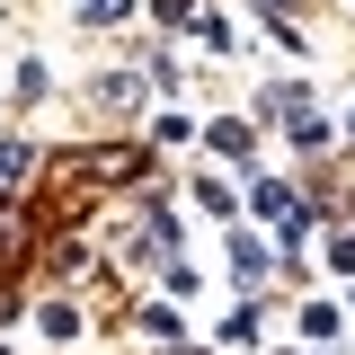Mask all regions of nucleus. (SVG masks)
Instances as JSON below:
<instances>
[{"mask_svg": "<svg viewBox=\"0 0 355 355\" xmlns=\"http://www.w3.org/2000/svg\"><path fill=\"white\" fill-rule=\"evenodd\" d=\"M249 205L284 231V249H302V240H311V214H302V196H293L284 178H249Z\"/></svg>", "mask_w": 355, "mask_h": 355, "instance_id": "f257e3e1", "label": "nucleus"}, {"mask_svg": "<svg viewBox=\"0 0 355 355\" xmlns=\"http://www.w3.org/2000/svg\"><path fill=\"white\" fill-rule=\"evenodd\" d=\"M266 266H275V249H266V240H249V231H240V240H231V275H240V284L258 293V284H266Z\"/></svg>", "mask_w": 355, "mask_h": 355, "instance_id": "f03ea898", "label": "nucleus"}, {"mask_svg": "<svg viewBox=\"0 0 355 355\" xmlns=\"http://www.w3.org/2000/svg\"><path fill=\"white\" fill-rule=\"evenodd\" d=\"M302 338H311V347H329V338H338V311H329V302H302Z\"/></svg>", "mask_w": 355, "mask_h": 355, "instance_id": "7ed1b4c3", "label": "nucleus"}, {"mask_svg": "<svg viewBox=\"0 0 355 355\" xmlns=\"http://www.w3.org/2000/svg\"><path fill=\"white\" fill-rule=\"evenodd\" d=\"M27 160H36V151H27V142H0V196H9V187H18V178H27Z\"/></svg>", "mask_w": 355, "mask_h": 355, "instance_id": "20e7f679", "label": "nucleus"}, {"mask_svg": "<svg viewBox=\"0 0 355 355\" xmlns=\"http://www.w3.org/2000/svg\"><path fill=\"white\" fill-rule=\"evenodd\" d=\"M36 320H44V338H71V329H80V311H71V302H44Z\"/></svg>", "mask_w": 355, "mask_h": 355, "instance_id": "39448f33", "label": "nucleus"}, {"mask_svg": "<svg viewBox=\"0 0 355 355\" xmlns=\"http://www.w3.org/2000/svg\"><path fill=\"white\" fill-rule=\"evenodd\" d=\"M214 151H231V160H240V151H249V125H240V116H222V125H214Z\"/></svg>", "mask_w": 355, "mask_h": 355, "instance_id": "423d86ee", "label": "nucleus"}, {"mask_svg": "<svg viewBox=\"0 0 355 355\" xmlns=\"http://www.w3.org/2000/svg\"><path fill=\"white\" fill-rule=\"evenodd\" d=\"M125 9H133V0H80V18H89V27H116Z\"/></svg>", "mask_w": 355, "mask_h": 355, "instance_id": "0eeeda50", "label": "nucleus"}, {"mask_svg": "<svg viewBox=\"0 0 355 355\" xmlns=\"http://www.w3.org/2000/svg\"><path fill=\"white\" fill-rule=\"evenodd\" d=\"M151 9H160L169 27H187V9H196V0H151Z\"/></svg>", "mask_w": 355, "mask_h": 355, "instance_id": "6e6552de", "label": "nucleus"}]
</instances>
